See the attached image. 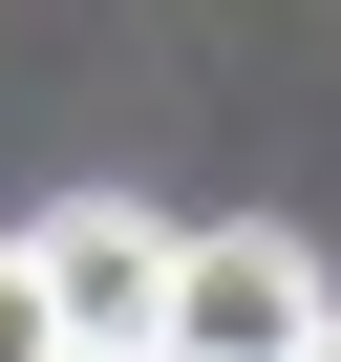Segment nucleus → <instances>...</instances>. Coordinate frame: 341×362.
<instances>
[{"label": "nucleus", "instance_id": "1", "mask_svg": "<svg viewBox=\"0 0 341 362\" xmlns=\"http://www.w3.org/2000/svg\"><path fill=\"white\" fill-rule=\"evenodd\" d=\"M341 298H320V256L256 214V235H170V320H149V362H299Z\"/></svg>", "mask_w": 341, "mask_h": 362}, {"label": "nucleus", "instance_id": "2", "mask_svg": "<svg viewBox=\"0 0 341 362\" xmlns=\"http://www.w3.org/2000/svg\"><path fill=\"white\" fill-rule=\"evenodd\" d=\"M22 277H43L64 362H149V320H170V214H149V192H64V214L22 235Z\"/></svg>", "mask_w": 341, "mask_h": 362}, {"label": "nucleus", "instance_id": "3", "mask_svg": "<svg viewBox=\"0 0 341 362\" xmlns=\"http://www.w3.org/2000/svg\"><path fill=\"white\" fill-rule=\"evenodd\" d=\"M0 362H64V320H43V277H22V235H0Z\"/></svg>", "mask_w": 341, "mask_h": 362}, {"label": "nucleus", "instance_id": "4", "mask_svg": "<svg viewBox=\"0 0 341 362\" xmlns=\"http://www.w3.org/2000/svg\"><path fill=\"white\" fill-rule=\"evenodd\" d=\"M299 362H341V320H320V341H299Z\"/></svg>", "mask_w": 341, "mask_h": 362}]
</instances>
